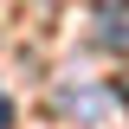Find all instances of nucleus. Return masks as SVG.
<instances>
[{"label":"nucleus","instance_id":"1","mask_svg":"<svg viewBox=\"0 0 129 129\" xmlns=\"http://www.w3.org/2000/svg\"><path fill=\"white\" fill-rule=\"evenodd\" d=\"M97 39L116 45V52L129 45V0H103V7H97Z\"/></svg>","mask_w":129,"mask_h":129},{"label":"nucleus","instance_id":"2","mask_svg":"<svg viewBox=\"0 0 129 129\" xmlns=\"http://www.w3.org/2000/svg\"><path fill=\"white\" fill-rule=\"evenodd\" d=\"M0 129H13V103H7V90H0Z\"/></svg>","mask_w":129,"mask_h":129},{"label":"nucleus","instance_id":"3","mask_svg":"<svg viewBox=\"0 0 129 129\" xmlns=\"http://www.w3.org/2000/svg\"><path fill=\"white\" fill-rule=\"evenodd\" d=\"M116 103H123V110H129V71H123V78H116Z\"/></svg>","mask_w":129,"mask_h":129}]
</instances>
